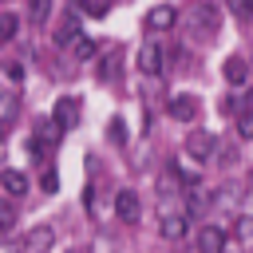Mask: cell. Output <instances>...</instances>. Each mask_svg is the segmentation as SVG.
<instances>
[{
  "label": "cell",
  "instance_id": "3957f363",
  "mask_svg": "<svg viewBox=\"0 0 253 253\" xmlns=\"http://www.w3.org/2000/svg\"><path fill=\"white\" fill-rule=\"evenodd\" d=\"M51 123H55L59 130H71V126H79V99L63 95V99L55 103V111H51Z\"/></svg>",
  "mask_w": 253,
  "mask_h": 253
},
{
  "label": "cell",
  "instance_id": "7402d4cb",
  "mask_svg": "<svg viewBox=\"0 0 253 253\" xmlns=\"http://www.w3.org/2000/svg\"><path fill=\"white\" fill-rule=\"evenodd\" d=\"M4 75H8L12 83H20V79H24V63H20V59H12V63L4 67Z\"/></svg>",
  "mask_w": 253,
  "mask_h": 253
},
{
  "label": "cell",
  "instance_id": "8fae6325",
  "mask_svg": "<svg viewBox=\"0 0 253 253\" xmlns=\"http://www.w3.org/2000/svg\"><path fill=\"white\" fill-rule=\"evenodd\" d=\"M186 213H166L162 221H158V233L166 237V241H178V237H186Z\"/></svg>",
  "mask_w": 253,
  "mask_h": 253
},
{
  "label": "cell",
  "instance_id": "ba28073f",
  "mask_svg": "<svg viewBox=\"0 0 253 253\" xmlns=\"http://www.w3.org/2000/svg\"><path fill=\"white\" fill-rule=\"evenodd\" d=\"M170 115L178 119V123H194L198 119V99L194 95H186V91H178V95H170Z\"/></svg>",
  "mask_w": 253,
  "mask_h": 253
},
{
  "label": "cell",
  "instance_id": "cb8c5ba5",
  "mask_svg": "<svg viewBox=\"0 0 253 253\" xmlns=\"http://www.w3.org/2000/svg\"><path fill=\"white\" fill-rule=\"evenodd\" d=\"M79 12H87V16H107L103 4H79Z\"/></svg>",
  "mask_w": 253,
  "mask_h": 253
},
{
  "label": "cell",
  "instance_id": "4316f807",
  "mask_svg": "<svg viewBox=\"0 0 253 253\" xmlns=\"http://www.w3.org/2000/svg\"><path fill=\"white\" fill-rule=\"evenodd\" d=\"M111 142H123V123H119V119L111 123Z\"/></svg>",
  "mask_w": 253,
  "mask_h": 253
},
{
  "label": "cell",
  "instance_id": "8992f818",
  "mask_svg": "<svg viewBox=\"0 0 253 253\" xmlns=\"http://www.w3.org/2000/svg\"><path fill=\"white\" fill-rule=\"evenodd\" d=\"M51 245H55L51 225H36L24 233V253H51Z\"/></svg>",
  "mask_w": 253,
  "mask_h": 253
},
{
  "label": "cell",
  "instance_id": "6da1fadb",
  "mask_svg": "<svg viewBox=\"0 0 253 253\" xmlns=\"http://www.w3.org/2000/svg\"><path fill=\"white\" fill-rule=\"evenodd\" d=\"M134 63H138V71H142V75H162V63H166V47L158 43V36H146V40H142V47H138Z\"/></svg>",
  "mask_w": 253,
  "mask_h": 253
},
{
  "label": "cell",
  "instance_id": "ffe728a7",
  "mask_svg": "<svg viewBox=\"0 0 253 253\" xmlns=\"http://www.w3.org/2000/svg\"><path fill=\"white\" fill-rule=\"evenodd\" d=\"M229 8H233V12L241 16V20H253V0H233Z\"/></svg>",
  "mask_w": 253,
  "mask_h": 253
},
{
  "label": "cell",
  "instance_id": "603a6c76",
  "mask_svg": "<svg viewBox=\"0 0 253 253\" xmlns=\"http://www.w3.org/2000/svg\"><path fill=\"white\" fill-rule=\"evenodd\" d=\"M221 111H241V95H225L221 99Z\"/></svg>",
  "mask_w": 253,
  "mask_h": 253
},
{
  "label": "cell",
  "instance_id": "2e32d148",
  "mask_svg": "<svg viewBox=\"0 0 253 253\" xmlns=\"http://www.w3.org/2000/svg\"><path fill=\"white\" fill-rule=\"evenodd\" d=\"M47 12H51V4H47V0H36V4L28 8V16H32V24H43V20H47Z\"/></svg>",
  "mask_w": 253,
  "mask_h": 253
},
{
  "label": "cell",
  "instance_id": "d4e9b609",
  "mask_svg": "<svg viewBox=\"0 0 253 253\" xmlns=\"http://www.w3.org/2000/svg\"><path fill=\"white\" fill-rule=\"evenodd\" d=\"M0 225H4V229H12V225H16V217H12V206H4V210H0Z\"/></svg>",
  "mask_w": 253,
  "mask_h": 253
},
{
  "label": "cell",
  "instance_id": "5b68a950",
  "mask_svg": "<svg viewBox=\"0 0 253 253\" xmlns=\"http://www.w3.org/2000/svg\"><path fill=\"white\" fill-rule=\"evenodd\" d=\"M186 150H190V158H198V162H210V158H213V150H217V142H213V134H206V130H190V138H186Z\"/></svg>",
  "mask_w": 253,
  "mask_h": 253
},
{
  "label": "cell",
  "instance_id": "ac0fdd59",
  "mask_svg": "<svg viewBox=\"0 0 253 253\" xmlns=\"http://www.w3.org/2000/svg\"><path fill=\"white\" fill-rule=\"evenodd\" d=\"M91 55H95V43H91V40L83 36V40L75 43V59H91Z\"/></svg>",
  "mask_w": 253,
  "mask_h": 253
},
{
  "label": "cell",
  "instance_id": "44dd1931",
  "mask_svg": "<svg viewBox=\"0 0 253 253\" xmlns=\"http://www.w3.org/2000/svg\"><path fill=\"white\" fill-rule=\"evenodd\" d=\"M115 71H119V55H111V59L99 67V79H115Z\"/></svg>",
  "mask_w": 253,
  "mask_h": 253
},
{
  "label": "cell",
  "instance_id": "30bf717a",
  "mask_svg": "<svg viewBox=\"0 0 253 253\" xmlns=\"http://www.w3.org/2000/svg\"><path fill=\"white\" fill-rule=\"evenodd\" d=\"M174 20H178V12H174L170 4L146 12V28H150V32H166V28H174Z\"/></svg>",
  "mask_w": 253,
  "mask_h": 253
},
{
  "label": "cell",
  "instance_id": "d6986e66",
  "mask_svg": "<svg viewBox=\"0 0 253 253\" xmlns=\"http://www.w3.org/2000/svg\"><path fill=\"white\" fill-rule=\"evenodd\" d=\"M16 111H20V99H16V95H4V123H12Z\"/></svg>",
  "mask_w": 253,
  "mask_h": 253
},
{
  "label": "cell",
  "instance_id": "f1b7e54d",
  "mask_svg": "<svg viewBox=\"0 0 253 253\" xmlns=\"http://www.w3.org/2000/svg\"><path fill=\"white\" fill-rule=\"evenodd\" d=\"M0 253H24V245H4Z\"/></svg>",
  "mask_w": 253,
  "mask_h": 253
},
{
  "label": "cell",
  "instance_id": "e0dca14e",
  "mask_svg": "<svg viewBox=\"0 0 253 253\" xmlns=\"http://www.w3.org/2000/svg\"><path fill=\"white\" fill-rule=\"evenodd\" d=\"M12 36H16V16L0 12V40H12Z\"/></svg>",
  "mask_w": 253,
  "mask_h": 253
},
{
  "label": "cell",
  "instance_id": "83f0119b",
  "mask_svg": "<svg viewBox=\"0 0 253 253\" xmlns=\"http://www.w3.org/2000/svg\"><path fill=\"white\" fill-rule=\"evenodd\" d=\"M221 253H241V245H237V241H225V249H221Z\"/></svg>",
  "mask_w": 253,
  "mask_h": 253
},
{
  "label": "cell",
  "instance_id": "52a82bcc",
  "mask_svg": "<svg viewBox=\"0 0 253 253\" xmlns=\"http://www.w3.org/2000/svg\"><path fill=\"white\" fill-rule=\"evenodd\" d=\"M190 24L202 28V32H213V28L221 24V8H217V4H194V8H190Z\"/></svg>",
  "mask_w": 253,
  "mask_h": 253
},
{
  "label": "cell",
  "instance_id": "7c38bea8",
  "mask_svg": "<svg viewBox=\"0 0 253 253\" xmlns=\"http://www.w3.org/2000/svg\"><path fill=\"white\" fill-rule=\"evenodd\" d=\"M51 40H55V47H75V43L83 40V36H79V24H75V16H67V20L59 24V32H55Z\"/></svg>",
  "mask_w": 253,
  "mask_h": 253
},
{
  "label": "cell",
  "instance_id": "4fadbf2b",
  "mask_svg": "<svg viewBox=\"0 0 253 253\" xmlns=\"http://www.w3.org/2000/svg\"><path fill=\"white\" fill-rule=\"evenodd\" d=\"M0 186H4L8 198H24V194H28V178H24L20 170H4V174H0Z\"/></svg>",
  "mask_w": 253,
  "mask_h": 253
},
{
  "label": "cell",
  "instance_id": "277c9868",
  "mask_svg": "<svg viewBox=\"0 0 253 253\" xmlns=\"http://www.w3.org/2000/svg\"><path fill=\"white\" fill-rule=\"evenodd\" d=\"M115 213H119V221H126V225H134V221L142 217V206H138V194H134V190H119V194H115Z\"/></svg>",
  "mask_w": 253,
  "mask_h": 253
},
{
  "label": "cell",
  "instance_id": "484cf974",
  "mask_svg": "<svg viewBox=\"0 0 253 253\" xmlns=\"http://www.w3.org/2000/svg\"><path fill=\"white\" fill-rule=\"evenodd\" d=\"M40 186H43V190H47V194H51V190H55V186H59V182H55V174H51V170H47V174H43V178H40Z\"/></svg>",
  "mask_w": 253,
  "mask_h": 253
},
{
  "label": "cell",
  "instance_id": "5bb4252c",
  "mask_svg": "<svg viewBox=\"0 0 253 253\" xmlns=\"http://www.w3.org/2000/svg\"><path fill=\"white\" fill-rule=\"evenodd\" d=\"M225 79H229L233 87H241V83L249 79V63H245L241 55H229V59H225Z\"/></svg>",
  "mask_w": 253,
  "mask_h": 253
},
{
  "label": "cell",
  "instance_id": "9c48e42d",
  "mask_svg": "<svg viewBox=\"0 0 253 253\" xmlns=\"http://www.w3.org/2000/svg\"><path fill=\"white\" fill-rule=\"evenodd\" d=\"M225 241H229V237H225L221 225H202V229H198V253H221Z\"/></svg>",
  "mask_w": 253,
  "mask_h": 253
},
{
  "label": "cell",
  "instance_id": "7a4b0ae2",
  "mask_svg": "<svg viewBox=\"0 0 253 253\" xmlns=\"http://www.w3.org/2000/svg\"><path fill=\"white\" fill-rule=\"evenodd\" d=\"M59 134H63V130H59L55 123H36V126H32V138H28V150H32V154H47Z\"/></svg>",
  "mask_w": 253,
  "mask_h": 253
},
{
  "label": "cell",
  "instance_id": "9a60e30c",
  "mask_svg": "<svg viewBox=\"0 0 253 253\" xmlns=\"http://www.w3.org/2000/svg\"><path fill=\"white\" fill-rule=\"evenodd\" d=\"M237 134H241V138H253V107H245V111L237 115Z\"/></svg>",
  "mask_w": 253,
  "mask_h": 253
}]
</instances>
